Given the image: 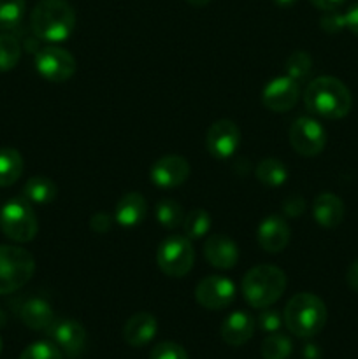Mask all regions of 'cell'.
<instances>
[{"instance_id":"obj_22","label":"cell","mask_w":358,"mask_h":359,"mask_svg":"<svg viewBox=\"0 0 358 359\" xmlns=\"http://www.w3.org/2000/svg\"><path fill=\"white\" fill-rule=\"evenodd\" d=\"M56 193H58V188H56L55 182L44 175L30 177L23 188L25 198L35 205H48L56 198Z\"/></svg>"},{"instance_id":"obj_4","label":"cell","mask_w":358,"mask_h":359,"mask_svg":"<svg viewBox=\"0 0 358 359\" xmlns=\"http://www.w3.org/2000/svg\"><path fill=\"white\" fill-rule=\"evenodd\" d=\"M242 294L253 309H267L276 304L286 290V276L274 265H258L242 279Z\"/></svg>"},{"instance_id":"obj_1","label":"cell","mask_w":358,"mask_h":359,"mask_svg":"<svg viewBox=\"0 0 358 359\" xmlns=\"http://www.w3.org/2000/svg\"><path fill=\"white\" fill-rule=\"evenodd\" d=\"M304 104L311 114L325 119H340L351 111V93L346 84L332 76H321L307 84Z\"/></svg>"},{"instance_id":"obj_6","label":"cell","mask_w":358,"mask_h":359,"mask_svg":"<svg viewBox=\"0 0 358 359\" xmlns=\"http://www.w3.org/2000/svg\"><path fill=\"white\" fill-rule=\"evenodd\" d=\"M35 272V259L27 249L0 245V294L23 287Z\"/></svg>"},{"instance_id":"obj_14","label":"cell","mask_w":358,"mask_h":359,"mask_svg":"<svg viewBox=\"0 0 358 359\" xmlns=\"http://www.w3.org/2000/svg\"><path fill=\"white\" fill-rule=\"evenodd\" d=\"M190 175V163L183 156L168 154L154 161L150 170L151 182L158 188L172 189L181 186Z\"/></svg>"},{"instance_id":"obj_26","label":"cell","mask_w":358,"mask_h":359,"mask_svg":"<svg viewBox=\"0 0 358 359\" xmlns=\"http://www.w3.org/2000/svg\"><path fill=\"white\" fill-rule=\"evenodd\" d=\"M154 217H157L158 224L167 228V230H174V228L181 226L183 221H185L181 205L175 200H161V202H158L157 209H154Z\"/></svg>"},{"instance_id":"obj_8","label":"cell","mask_w":358,"mask_h":359,"mask_svg":"<svg viewBox=\"0 0 358 359\" xmlns=\"http://www.w3.org/2000/svg\"><path fill=\"white\" fill-rule=\"evenodd\" d=\"M35 69L49 83H65L76 74V58L65 49L48 46L35 55Z\"/></svg>"},{"instance_id":"obj_30","label":"cell","mask_w":358,"mask_h":359,"mask_svg":"<svg viewBox=\"0 0 358 359\" xmlns=\"http://www.w3.org/2000/svg\"><path fill=\"white\" fill-rule=\"evenodd\" d=\"M25 0H0V30H13L21 23Z\"/></svg>"},{"instance_id":"obj_28","label":"cell","mask_w":358,"mask_h":359,"mask_svg":"<svg viewBox=\"0 0 358 359\" xmlns=\"http://www.w3.org/2000/svg\"><path fill=\"white\" fill-rule=\"evenodd\" d=\"M293 346L286 335L281 333H270L262 344V358L263 359H288L290 358Z\"/></svg>"},{"instance_id":"obj_23","label":"cell","mask_w":358,"mask_h":359,"mask_svg":"<svg viewBox=\"0 0 358 359\" xmlns=\"http://www.w3.org/2000/svg\"><path fill=\"white\" fill-rule=\"evenodd\" d=\"M23 174V158L14 147L0 149V188L13 186Z\"/></svg>"},{"instance_id":"obj_2","label":"cell","mask_w":358,"mask_h":359,"mask_svg":"<svg viewBox=\"0 0 358 359\" xmlns=\"http://www.w3.org/2000/svg\"><path fill=\"white\" fill-rule=\"evenodd\" d=\"M30 27L39 41L63 42L76 28V11L67 0H41L32 11Z\"/></svg>"},{"instance_id":"obj_24","label":"cell","mask_w":358,"mask_h":359,"mask_svg":"<svg viewBox=\"0 0 358 359\" xmlns=\"http://www.w3.org/2000/svg\"><path fill=\"white\" fill-rule=\"evenodd\" d=\"M255 174H256V179H258L262 184L269 186V188L283 186L288 179L286 167H284L283 161L276 160V158H267V160L260 161Z\"/></svg>"},{"instance_id":"obj_40","label":"cell","mask_w":358,"mask_h":359,"mask_svg":"<svg viewBox=\"0 0 358 359\" xmlns=\"http://www.w3.org/2000/svg\"><path fill=\"white\" fill-rule=\"evenodd\" d=\"M304 358L305 359H316V358H318V349H316V346H305Z\"/></svg>"},{"instance_id":"obj_13","label":"cell","mask_w":358,"mask_h":359,"mask_svg":"<svg viewBox=\"0 0 358 359\" xmlns=\"http://www.w3.org/2000/svg\"><path fill=\"white\" fill-rule=\"evenodd\" d=\"M298 97H300V88L297 81L283 76L267 83L262 91V104L272 112H288L295 107Z\"/></svg>"},{"instance_id":"obj_29","label":"cell","mask_w":358,"mask_h":359,"mask_svg":"<svg viewBox=\"0 0 358 359\" xmlns=\"http://www.w3.org/2000/svg\"><path fill=\"white\" fill-rule=\"evenodd\" d=\"M286 76L295 79L297 83L307 79L312 70V60L307 51H295L286 58Z\"/></svg>"},{"instance_id":"obj_32","label":"cell","mask_w":358,"mask_h":359,"mask_svg":"<svg viewBox=\"0 0 358 359\" xmlns=\"http://www.w3.org/2000/svg\"><path fill=\"white\" fill-rule=\"evenodd\" d=\"M150 359H188V354L179 344L160 342L153 347Z\"/></svg>"},{"instance_id":"obj_5","label":"cell","mask_w":358,"mask_h":359,"mask_svg":"<svg viewBox=\"0 0 358 359\" xmlns=\"http://www.w3.org/2000/svg\"><path fill=\"white\" fill-rule=\"evenodd\" d=\"M0 230L18 244L34 241L39 231L35 210L27 198H13L0 210Z\"/></svg>"},{"instance_id":"obj_35","label":"cell","mask_w":358,"mask_h":359,"mask_svg":"<svg viewBox=\"0 0 358 359\" xmlns=\"http://www.w3.org/2000/svg\"><path fill=\"white\" fill-rule=\"evenodd\" d=\"M305 210V200L300 195L288 196L283 202V212L288 217H298Z\"/></svg>"},{"instance_id":"obj_42","label":"cell","mask_w":358,"mask_h":359,"mask_svg":"<svg viewBox=\"0 0 358 359\" xmlns=\"http://www.w3.org/2000/svg\"><path fill=\"white\" fill-rule=\"evenodd\" d=\"M186 2H188L190 6H193V7H204V6H207L211 0H186Z\"/></svg>"},{"instance_id":"obj_11","label":"cell","mask_w":358,"mask_h":359,"mask_svg":"<svg viewBox=\"0 0 358 359\" xmlns=\"http://www.w3.org/2000/svg\"><path fill=\"white\" fill-rule=\"evenodd\" d=\"M46 332L53 344L69 358L81 356L86 346V330L74 319H55Z\"/></svg>"},{"instance_id":"obj_7","label":"cell","mask_w":358,"mask_h":359,"mask_svg":"<svg viewBox=\"0 0 358 359\" xmlns=\"http://www.w3.org/2000/svg\"><path fill=\"white\" fill-rule=\"evenodd\" d=\"M195 251L186 235H171L165 238L157 251V265L165 276L181 279L193 269Z\"/></svg>"},{"instance_id":"obj_17","label":"cell","mask_w":358,"mask_h":359,"mask_svg":"<svg viewBox=\"0 0 358 359\" xmlns=\"http://www.w3.org/2000/svg\"><path fill=\"white\" fill-rule=\"evenodd\" d=\"M157 319L147 312H137L123 326V339L130 347H144L157 335Z\"/></svg>"},{"instance_id":"obj_15","label":"cell","mask_w":358,"mask_h":359,"mask_svg":"<svg viewBox=\"0 0 358 359\" xmlns=\"http://www.w3.org/2000/svg\"><path fill=\"white\" fill-rule=\"evenodd\" d=\"M256 237H258V244L263 251L277 255L290 244L291 230L283 217L269 216L260 223Z\"/></svg>"},{"instance_id":"obj_21","label":"cell","mask_w":358,"mask_h":359,"mask_svg":"<svg viewBox=\"0 0 358 359\" xmlns=\"http://www.w3.org/2000/svg\"><path fill=\"white\" fill-rule=\"evenodd\" d=\"M20 318L25 325L35 332H46L55 321V312L42 298H32L25 302L20 311Z\"/></svg>"},{"instance_id":"obj_19","label":"cell","mask_w":358,"mask_h":359,"mask_svg":"<svg viewBox=\"0 0 358 359\" xmlns=\"http://www.w3.org/2000/svg\"><path fill=\"white\" fill-rule=\"evenodd\" d=\"M314 221L323 228H337L344 219V203L333 193H321L312 203Z\"/></svg>"},{"instance_id":"obj_37","label":"cell","mask_w":358,"mask_h":359,"mask_svg":"<svg viewBox=\"0 0 358 359\" xmlns=\"http://www.w3.org/2000/svg\"><path fill=\"white\" fill-rule=\"evenodd\" d=\"M344 25L350 32H353L354 35H358V4L357 6L350 7L347 13L344 14Z\"/></svg>"},{"instance_id":"obj_34","label":"cell","mask_w":358,"mask_h":359,"mask_svg":"<svg viewBox=\"0 0 358 359\" xmlns=\"http://www.w3.org/2000/svg\"><path fill=\"white\" fill-rule=\"evenodd\" d=\"M319 25H321V28L326 34H337V32H340L343 28H346V25H344V14L336 13V11L326 13L325 16L321 18V21H319Z\"/></svg>"},{"instance_id":"obj_9","label":"cell","mask_w":358,"mask_h":359,"mask_svg":"<svg viewBox=\"0 0 358 359\" xmlns=\"http://www.w3.org/2000/svg\"><path fill=\"white\" fill-rule=\"evenodd\" d=\"M290 144L295 153L300 156H318L326 144V132L316 119L302 118L295 119L290 128Z\"/></svg>"},{"instance_id":"obj_16","label":"cell","mask_w":358,"mask_h":359,"mask_svg":"<svg viewBox=\"0 0 358 359\" xmlns=\"http://www.w3.org/2000/svg\"><path fill=\"white\" fill-rule=\"evenodd\" d=\"M204 256L207 262L220 270H230L239 262L237 244L228 235H211L204 244Z\"/></svg>"},{"instance_id":"obj_36","label":"cell","mask_w":358,"mask_h":359,"mask_svg":"<svg viewBox=\"0 0 358 359\" xmlns=\"http://www.w3.org/2000/svg\"><path fill=\"white\" fill-rule=\"evenodd\" d=\"M111 226H112V219L107 216V214L98 212V214H95V216H91L90 228H91V231H95V233H98V235L107 233V231L111 230Z\"/></svg>"},{"instance_id":"obj_33","label":"cell","mask_w":358,"mask_h":359,"mask_svg":"<svg viewBox=\"0 0 358 359\" xmlns=\"http://www.w3.org/2000/svg\"><path fill=\"white\" fill-rule=\"evenodd\" d=\"M281 325H283V318L277 311H272V309H263L262 314L258 316V326L260 330L267 333H276L279 332Z\"/></svg>"},{"instance_id":"obj_3","label":"cell","mask_w":358,"mask_h":359,"mask_svg":"<svg viewBox=\"0 0 358 359\" xmlns=\"http://www.w3.org/2000/svg\"><path fill=\"white\" fill-rule=\"evenodd\" d=\"M283 323L298 339L318 335L326 323V307L312 293H297L290 298L283 312Z\"/></svg>"},{"instance_id":"obj_18","label":"cell","mask_w":358,"mask_h":359,"mask_svg":"<svg viewBox=\"0 0 358 359\" xmlns=\"http://www.w3.org/2000/svg\"><path fill=\"white\" fill-rule=\"evenodd\" d=\"M220 333L223 342L228 346H244L255 333V319L246 312L237 311L225 319Z\"/></svg>"},{"instance_id":"obj_41","label":"cell","mask_w":358,"mask_h":359,"mask_svg":"<svg viewBox=\"0 0 358 359\" xmlns=\"http://www.w3.org/2000/svg\"><path fill=\"white\" fill-rule=\"evenodd\" d=\"M272 2L279 7H291L297 0H272Z\"/></svg>"},{"instance_id":"obj_39","label":"cell","mask_w":358,"mask_h":359,"mask_svg":"<svg viewBox=\"0 0 358 359\" xmlns=\"http://www.w3.org/2000/svg\"><path fill=\"white\" fill-rule=\"evenodd\" d=\"M346 280H347V286L358 293V259H354V262L350 265V269H347Z\"/></svg>"},{"instance_id":"obj_10","label":"cell","mask_w":358,"mask_h":359,"mask_svg":"<svg viewBox=\"0 0 358 359\" xmlns=\"http://www.w3.org/2000/svg\"><path fill=\"white\" fill-rule=\"evenodd\" d=\"M239 142H241V130L230 119H218L207 130V151L216 160H227L234 156Z\"/></svg>"},{"instance_id":"obj_43","label":"cell","mask_w":358,"mask_h":359,"mask_svg":"<svg viewBox=\"0 0 358 359\" xmlns=\"http://www.w3.org/2000/svg\"><path fill=\"white\" fill-rule=\"evenodd\" d=\"M0 353H2V339H0Z\"/></svg>"},{"instance_id":"obj_25","label":"cell","mask_w":358,"mask_h":359,"mask_svg":"<svg viewBox=\"0 0 358 359\" xmlns=\"http://www.w3.org/2000/svg\"><path fill=\"white\" fill-rule=\"evenodd\" d=\"M183 230L190 241H197L207 235L211 230V216L207 210L204 209H193L190 210L183 221Z\"/></svg>"},{"instance_id":"obj_27","label":"cell","mask_w":358,"mask_h":359,"mask_svg":"<svg viewBox=\"0 0 358 359\" xmlns=\"http://www.w3.org/2000/svg\"><path fill=\"white\" fill-rule=\"evenodd\" d=\"M21 58V44L13 34H0V72H9Z\"/></svg>"},{"instance_id":"obj_31","label":"cell","mask_w":358,"mask_h":359,"mask_svg":"<svg viewBox=\"0 0 358 359\" xmlns=\"http://www.w3.org/2000/svg\"><path fill=\"white\" fill-rule=\"evenodd\" d=\"M20 359H63V353L53 342H35L21 353Z\"/></svg>"},{"instance_id":"obj_20","label":"cell","mask_w":358,"mask_h":359,"mask_svg":"<svg viewBox=\"0 0 358 359\" xmlns=\"http://www.w3.org/2000/svg\"><path fill=\"white\" fill-rule=\"evenodd\" d=\"M147 214V203L140 193H126L125 196H121L116 205L114 210V219L119 226L125 228H133L137 224H140L144 221Z\"/></svg>"},{"instance_id":"obj_38","label":"cell","mask_w":358,"mask_h":359,"mask_svg":"<svg viewBox=\"0 0 358 359\" xmlns=\"http://www.w3.org/2000/svg\"><path fill=\"white\" fill-rule=\"evenodd\" d=\"M314 7L325 11V13H330V11H337L344 4V0H309Z\"/></svg>"},{"instance_id":"obj_12","label":"cell","mask_w":358,"mask_h":359,"mask_svg":"<svg viewBox=\"0 0 358 359\" xmlns=\"http://www.w3.org/2000/svg\"><path fill=\"white\" fill-rule=\"evenodd\" d=\"M195 298L204 309L221 311L235 300V286L227 277L209 276L197 284Z\"/></svg>"}]
</instances>
